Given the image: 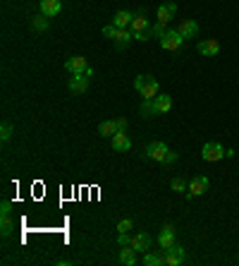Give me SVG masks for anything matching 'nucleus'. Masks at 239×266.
<instances>
[{"label":"nucleus","mask_w":239,"mask_h":266,"mask_svg":"<svg viewBox=\"0 0 239 266\" xmlns=\"http://www.w3.org/2000/svg\"><path fill=\"white\" fill-rule=\"evenodd\" d=\"M86 67H89V62H86L84 55H74V58H70V60L65 62V70L70 74H84Z\"/></svg>","instance_id":"12"},{"label":"nucleus","mask_w":239,"mask_h":266,"mask_svg":"<svg viewBox=\"0 0 239 266\" xmlns=\"http://www.w3.org/2000/svg\"><path fill=\"white\" fill-rule=\"evenodd\" d=\"M143 266H165V250L160 252H143V259H141Z\"/></svg>","instance_id":"15"},{"label":"nucleus","mask_w":239,"mask_h":266,"mask_svg":"<svg viewBox=\"0 0 239 266\" xmlns=\"http://www.w3.org/2000/svg\"><path fill=\"white\" fill-rule=\"evenodd\" d=\"M31 26H34V31H48V26H50V17H48V14H43V12L34 14Z\"/></svg>","instance_id":"22"},{"label":"nucleus","mask_w":239,"mask_h":266,"mask_svg":"<svg viewBox=\"0 0 239 266\" xmlns=\"http://www.w3.org/2000/svg\"><path fill=\"white\" fill-rule=\"evenodd\" d=\"M196 50L206 55V58H215L218 53H220V43L215 41V38H206V41H199L196 43Z\"/></svg>","instance_id":"10"},{"label":"nucleus","mask_w":239,"mask_h":266,"mask_svg":"<svg viewBox=\"0 0 239 266\" xmlns=\"http://www.w3.org/2000/svg\"><path fill=\"white\" fill-rule=\"evenodd\" d=\"M110 146L115 151H129L131 149V139H129V132H118L110 137Z\"/></svg>","instance_id":"11"},{"label":"nucleus","mask_w":239,"mask_h":266,"mask_svg":"<svg viewBox=\"0 0 239 266\" xmlns=\"http://www.w3.org/2000/svg\"><path fill=\"white\" fill-rule=\"evenodd\" d=\"M136 250L131 247V245H122V250H120V264L124 266H134L136 264Z\"/></svg>","instance_id":"20"},{"label":"nucleus","mask_w":239,"mask_h":266,"mask_svg":"<svg viewBox=\"0 0 239 266\" xmlns=\"http://www.w3.org/2000/svg\"><path fill=\"white\" fill-rule=\"evenodd\" d=\"M12 132H14V130H12L10 122H2V127H0V139H2V142H7V139L12 137Z\"/></svg>","instance_id":"28"},{"label":"nucleus","mask_w":239,"mask_h":266,"mask_svg":"<svg viewBox=\"0 0 239 266\" xmlns=\"http://www.w3.org/2000/svg\"><path fill=\"white\" fill-rule=\"evenodd\" d=\"M170 190L172 192H182V194H187V190H189V185L182 180V178H172V182H170Z\"/></svg>","instance_id":"26"},{"label":"nucleus","mask_w":239,"mask_h":266,"mask_svg":"<svg viewBox=\"0 0 239 266\" xmlns=\"http://www.w3.org/2000/svg\"><path fill=\"white\" fill-rule=\"evenodd\" d=\"M12 214V204L10 202H2V204H0V216H10Z\"/></svg>","instance_id":"30"},{"label":"nucleus","mask_w":239,"mask_h":266,"mask_svg":"<svg viewBox=\"0 0 239 266\" xmlns=\"http://www.w3.org/2000/svg\"><path fill=\"white\" fill-rule=\"evenodd\" d=\"M131 19H134V12H129V10H120V12H115V17L110 19V24H115L118 29H129Z\"/></svg>","instance_id":"18"},{"label":"nucleus","mask_w":239,"mask_h":266,"mask_svg":"<svg viewBox=\"0 0 239 266\" xmlns=\"http://www.w3.org/2000/svg\"><path fill=\"white\" fill-rule=\"evenodd\" d=\"M134 41V34H131V29H120L118 31V38H115V43H118V48L122 50L127 43H131Z\"/></svg>","instance_id":"23"},{"label":"nucleus","mask_w":239,"mask_h":266,"mask_svg":"<svg viewBox=\"0 0 239 266\" xmlns=\"http://www.w3.org/2000/svg\"><path fill=\"white\" fill-rule=\"evenodd\" d=\"M208 187H211V180H208L206 175H196V178H191L189 190H187V199H194V197L206 194V192H208Z\"/></svg>","instance_id":"4"},{"label":"nucleus","mask_w":239,"mask_h":266,"mask_svg":"<svg viewBox=\"0 0 239 266\" xmlns=\"http://www.w3.org/2000/svg\"><path fill=\"white\" fill-rule=\"evenodd\" d=\"M118 130L120 132H127V118H118Z\"/></svg>","instance_id":"32"},{"label":"nucleus","mask_w":239,"mask_h":266,"mask_svg":"<svg viewBox=\"0 0 239 266\" xmlns=\"http://www.w3.org/2000/svg\"><path fill=\"white\" fill-rule=\"evenodd\" d=\"M143 84H146V74H139V77L134 79V89H136V91H141Z\"/></svg>","instance_id":"31"},{"label":"nucleus","mask_w":239,"mask_h":266,"mask_svg":"<svg viewBox=\"0 0 239 266\" xmlns=\"http://www.w3.org/2000/svg\"><path fill=\"white\" fill-rule=\"evenodd\" d=\"M177 12V2H163V5H158V10H155V22H160V24H165L175 17Z\"/></svg>","instance_id":"6"},{"label":"nucleus","mask_w":239,"mask_h":266,"mask_svg":"<svg viewBox=\"0 0 239 266\" xmlns=\"http://www.w3.org/2000/svg\"><path fill=\"white\" fill-rule=\"evenodd\" d=\"M129 245L136 250V252H148L151 245H153V238H151L148 233H136V235H131Z\"/></svg>","instance_id":"7"},{"label":"nucleus","mask_w":239,"mask_h":266,"mask_svg":"<svg viewBox=\"0 0 239 266\" xmlns=\"http://www.w3.org/2000/svg\"><path fill=\"white\" fill-rule=\"evenodd\" d=\"M12 230H14V226H12L10 216H0V235H2V238H10Z\"/></svg>","instance_id":"25"},{"label":"nucleus","mask_w":239,"mask_h":266,"mask_svg":"<svg viewBox=\"0 0 239 266\" xmlns=\"http://www.w3.org/2000/svg\"><path fill=\"white\" fill-rule=\"evenodd\" d=\"M158 41H160V48H163V50L177 53V50L184 46V41H187V38L182 36L177 29H167V31H165V34H163L160 38H158Z\"/></svg>","instance_id":"2"},{"label":"nucleus","mask_w":239,"mask_h":266,"mask_svg":"<svg viewBox=\"0 0 239 266\" xmlns=\"http://www.w3.org/2000/svg\"><path fill=\"white\" fill-rule=\"evenodd\" d=\"M60 10H62V0H41V12L48 14L50 19L58 17Z\"/></svg>","instance_id":"19"},{"label":"nucleus","mask_w":239,"mask_h":266,"mask_svg":"<svg viewBox=\"0 0 239 266\" xmlns=\"http://www.w3.org/2000/svg\"><path fill=\"white\" fill-rule=\"evenodd\" d=\"M177 240V230L175 226H165V228L160 230V235H158V245H160V250H170L172 245Z\"/></svg>","instance_id":"8"},{"label":"nucleus","mask_w":239,"mask_h":266,"mask_svg":"<svg viewBox=\"0 0 239 266\" xmlns=\"http://www.w3.org/2000/svg\"><path fill=\"white\" fill-rule=\"evenodd\" d=\"M118 120H103L98 125V134L101 137H113V134H118Z\"/></svg>","instance_id":"21"},{"label":"nucleus","mask_w":239,"mask_h":266,"mask_svg":"<svg viewBox=\"0 0 239 266\" xmlns=\"http://www.w3.org/2000/svg\"><path fill=\"white\" fill-rule=\"evenodd\" d=\"M201 158L206 163H215V161L225 158V146L220 144V142H206L201 146Z\"/></svg>","instance_id":"3"},{"label":"nucleus","mask_w":239,"mask_h":266,"mask_svg":"<svg viewBox=\"0 0 239 266\" xmlns=\"http://www.w3.org/2000/svg\"><path fill=\"white\" fill-rule=\"evenodd\" d=\"M158 91H160V84H158V79L155 77H151V74H146V84H143V89L139 91L143 98H151L153 101L155 96H158Z\"/></svg>","instance_id":"14"},{"label":"nucleus","mask_w":239,"mask_h":266,"mask_svg":"<svg viewBox=\"0 0 239 266\" xmlns=\"http://www.w3.org/2000/svg\"><path fill=\"white\" fill-rule=\"evenodd\" d=\"M134 228V221L131 218H122L118 223V235H122V233H129V230Z\"/></svg>","instance_id":"27"},{"label":"nucleus","mask_w":239,"mask_h":266,"mask_svg":"<svg viewBox=\"0 0 239 266\" xmlns=\"http://www.w3.org/2000/svg\"><path fill=\"white\" fill-rule=\"evenodd\" d=\"M141 115L143 118H155L158 113H155V103L151 98H143L141 101Z\"/></svg>","instance_id":"24"},{"label":"nucleus","mask_w":239,"mask_h":266,"mask_svg":"<svg viewBox=\"0 0 239 266\" xmlns=\"http://www.w3.org/2000/svg\"><path fill=\"white\" fill-rule=\"evenodd\" d=\"M177 31L184 38H194L199 34V22H196V19H182L177 24Z\"/></svg>","instance_id":"13"},{"label":"nucleus","mask_w":239,"mask_h":266,"mask_svg":"<svg viewBox=\"0 0 239 266\" xmlns=\"http://www.w3.org/2000/svg\"><path fill=\"white\" fill-rule=\"evenodd\" d=\"M131 34H139V31H151V22H148V17L143 12H136L134 14V19H131Z\"/></svg>","instance_id":"16"},{"label":"nucleus","mask_w":239,"mask_h":266,"mask_svg":"<svg viewBox=\"0 0 239 266\" xmlns=\"http://www.w3.org/2000/svg\"><path fill=\"white\" fill-rule=\"evenodd\" d=\"M84 77H89V79H91V77H94V67H86V70H84Z\"/></svg>","instance_id":"33"},{"label":"nucleus","mask_w":239,"mask_h":266,"mask_svg":"<svg viewBox=\"0 0 239 266\" xmlns=\"http://www.w3.org/2000/svg\"><path fill=\"white\" fill-rule=\"evenodd\" d=\"M187 262V250L182 245H172L170 250H165V266H182Z\"/></svg>","instance_id":"5"},{"label":"nucleus","mask_w":239,"mask_h":266,"mask_svg":"<svg viewBox=\"0 0 239 266\" xmlns=\"http://www.w3.org/2000/svg\"><path fill=\"white\" fill-rule=\"evenodd\" d=\"M143 156L155 161V163H163V166H172L177 163V154L167 149L165 142H151V144L143 149Z\"/></svg>","instance_id":"1"},{"label":"nucleus","mask_w":239,"mask_h":266,"mask_svg":"<svg viewBox=\"0 0 239 266\" xmlns=\"http://www.w3.org/2000/svg\"><path fill=\"white\" fill-rule=\"evenodd\" d=\"M153 103H155V113H158V115H165V113L172 110V96H170V94H158V96L153 98Z\"/></svg>","instance_id":"17"},{"label":"nucleus","mask_w":239,"mask_h":266,"mask_svg":"<svg viewBox=\"0 0 239 266\" xmlns=\"http://www.w3.org/2000/svg\"><path fill=\"white\" fill-rule=\"evenodd\" d=\"M237 262H239V259H237Z\"/></svg>","instance_id":"34"},{"label":"nucleus","mask_w":239,"mask_h":266,"mask_svg":"<svg viewBox=\"0 0 239 266\" xmlns=\"http://www.w3.org/2000/svg\"><path fill=\"white\" fill-rule=\"evenodd\" d=\"M118 26L115 24H108V26H103V36L106 38H113V41H115V38H118Z\"/></svg>","instance_id":"29"},{"label":"nucleus","mask_w":239,"mask_h":266,"mask_svg":"<svg viewBox=\"0 0 239 266\" xmlns=\"http://www.w3.org/2000/svg\"><path fill=\"white\" fill-rule=\"evenodd\" d=\"M89 77H84V74H72L70 82H67V86H70L72 94H86L89 91Z\"/></svg>","instance_id":"9"}]
</instances>
